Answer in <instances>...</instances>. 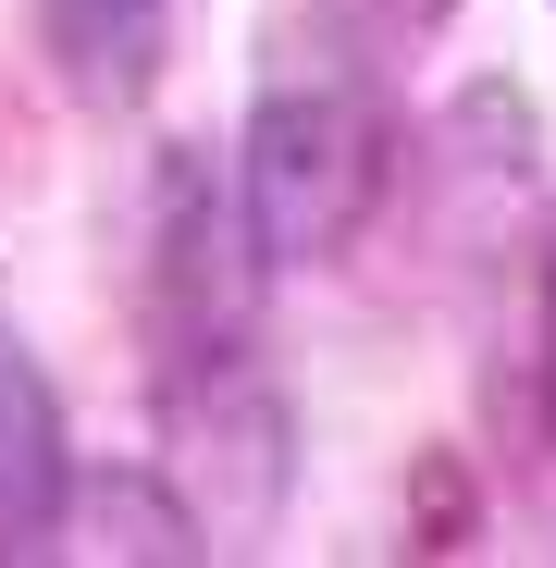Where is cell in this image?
<instances>
[{
	"mask_svg": "<svg viewBox=\"0 0 556 568\" xmlns=\"http://www.w3.org/2000/svg\"><path fill=\"white\" fill-rule=\"evenodd\" d=\"M74 531V433L38 346L0 322V556H62Z\"/></svg>",
	"mask_w": 556,
	"mask_h": 568,
	"instance_id": "obj_2",
	"label": "cell"
},
{
	"mask_svg": "<svg viewBox=\"0 0 556 568\" xmlns=\"http://www.w3.org/2000/svg\"><path fill=\"white\" fill-rule=\"evenodd\" d=\"M223 161H235V211H247L272 272L346 260L396 185V124H384L371 62L358 50H272Z\"/></svg>",
	"mask_w": 556,
	"mask_h": 568,
	"instance_id": "obj_1",
	"label": "cell"
},
{
	"mask_svg": "<svg viewBox=\"0 0 556 568\" xmlns=\"http://www.w3.org/2000/svg\"><path fill=\"white\" fill-rule=\"evenodd\" d=\"M38 50L87 112H137L173 50V0H38Z\"/></svg>",
	"mask_w": 556,
	"mask_h": 568,
	"instance_id": "obj_3",
	"label": "cell"
},
{
	"mask_svg": "<svg viewBox=\"0 0 556 568\" xmlns=\"http://www.w3.org/2000/svg\"><path fill=\"white\" fill-rule=\"evenodd\" d=\"M544 408H556V235H544Z\"/></svg>",
	"mask_w": 556,
	"mask_h": 568,
	"instance_id": "obj_4",
	"label": "cell"
}]
</instances>
